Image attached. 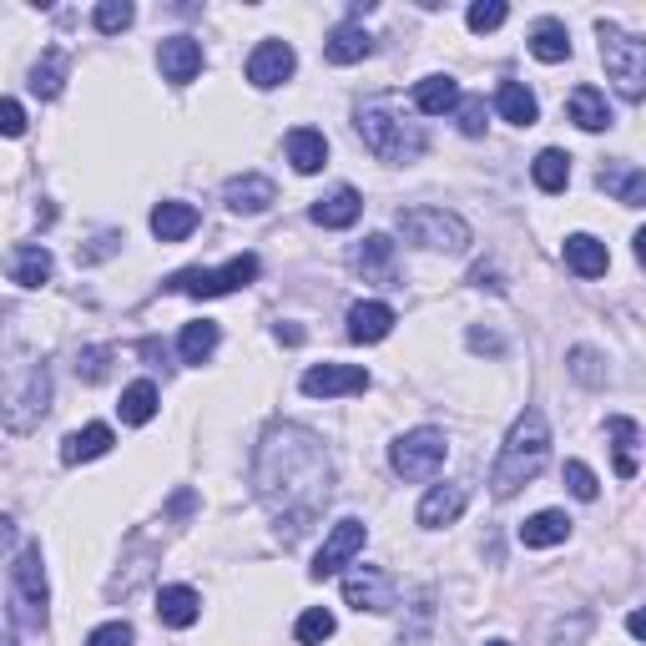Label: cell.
<instances>
[{
  "label": "cell",
  "mask_w": 646,
  "mask_h": 646,
  "mask_svg": "<svg viewBox=\"0 0 646 646\" xmlns=\"http://www.w3.org/2000/svg\"><path fill=\"white\" fill-rule=\"evenodd\" d=\"M364 540H369V530H364V520H338L334 530H329V540H323V551L313 556V581H329V575L338 571V566H348L354 556L364 551Z\"/></svg>",
  "instance_id": "30bf717a"
},
{
  "label": "cell",
  "mask_w": 646,
  "mask_h": 646,
  "mask_svg": "<svg viewBox=\"0 0 646 646\" xmlns=\"http://www.w3.org/2000/svg\"><path fill=\"white\" fill-rule=\"evenodd\" d=\"M293 636H299V646H323L329 636H334V611L309 606L299 616V626H293Z\"/></svg>",
  "instance_id": "8d00e7d4"
},
{
  "label": "cell",
  "mask_w": 646,
  "mask_h": 646,
  "mask_svg": "<svg viewBox=\"0 0 646 646\" xmlns=\"http://www.w3.org/2000/svg\"><path fill=\"white\" fill-rule=\"evenodd\" d=\"M91 21H96V31H101V36H121V31L137 21V11L127 6V0H101Z\"/></svg>",
  "instance_id": "74e56055"
},
{
  "label": "cell",
  "mask_w": 646,
  "mask_h": 646,
  "mask_svg": "<svg viewBox=\"0 0 646 646\" xmlns=\"http://www.w3.org/2000/svg\"><path fill=\"white\" fill-rule=\"evenodd\" d=\"M11 278H15L21 288L51 283V252L41 248V243H21V248L11 252Z\"/></svg>",
  "instance_id": "83f0119b"
},
{
  "label": "cell",
  "mask_w": 646,
  "mask_h": 646,
  "mask_svg": "<svg viewBox=\"0 0 646 646\" xmlns=\"http://www.w3.org/2000/svg\"><path fill=\"white\" fill-rule=\"evenodd\" d=\"M606 430H611V440H616V475L622 480H632L636 475V440H642V430H636V419H626V414H611L606 419Z\"/></svg>",
  "instance_id": "836d02e7"
},
{
  "label": "cell",
  "mask_w": 646,
  "mask_h": 646,
  "mask_svg": "<svg viewBox=\"0 0 646 646\" xmlns=\"http://www.w3.org/2000/svg\"><path fill=\"white\" fill-rule=\"evenodd\" d=\"M283 147H288V162H293V172H303V177L323 172V162H329V142H323V132H313V127H293Z\"/></svg>",
  "instance_id": "603a6c76"
},
{
  "label": "cell",
  "mask_w": 646,
  "mask_h": 646,
  "mask_svg": "<svg viewBox=\"0 0 646 646\" xmlns=\"http://www.w3.org/2000/svg\"><path fill=\"white\" fill-rule=\"evenodd\" d=\"M389 258H395V243L384 238V233L364 238V243H359V252H354V263H359L364 273H384V268H389Z\"/></svg>",
  "instance_id": "f35d334b"
},
{
  "label": "cell",
  "mask_w": 646,
  "mask_h": 646,
  "mask_svg": "<svg viewBox=\"0 0 646 646\" xmlns=\"http://www.w3.org/2000/svg\"><path fill=\"white\" fill-rule=\"evenodd\" d=\"M157 616H162V626L182 632V626H192L197 616H203V596H197L192 586H162L157 591Z\"/></svg>",
  "instance_id": "ffe728a7"
},
{
  "label": "cell",
  "mask_w": 646,
  "mask_h": 646,
  "mask_svg": "<svg viewBox=\"0 0 646 646\" xmlns=\"http://www.w3.org/2000/svg\"><path fill=\"white\" fill-rule=\"evenodd\" d=\"M364 213V197L354 187H334L329 197H319V203L309 207V217L319 223V228H354Z\"/></svg>",
  "instance_id": "e0dca14e"
},
{
  "label": "cell",
  "mask_w": 646,
  "mask_h": 646,
  "mask_svg": "<svg viewBox=\"0 0 646 646\" xmlns=\"http://www.w3.org/2000/svg\"><path fill=\"white\" fill-rule=\"evenodd\" d=\"M485 646H510V642H485Z\"/></svg>",
  "instance_id": "816d5d0a"
},
{
  "label": "cell",
  "mask_w": 646,
  "mask_h": 646,
  "mask_svg": "<svg viewBox=\"0 0 646 646\" xmlns=\"http://www.w3.org/2000/svg\"><path fill=\"white\" fill-rule=\"evenodd\" d=\"M566 536H571V515L566 510H540V515H530L526 526H520V546H530V551L561 546Z\"/></svg>",
  "instance_id": "d4e9b609"
},
{
  "label": "cell",
  "mask_w": 646,
  "mask_h": 646,
  "mask_svg": "<svg viewBox=\"0 0 646 646\" xmlns=\"http://www.w3.org/2000/svg\"><path fill=\"white\" fill-rule=\"evenodd\" d=\"M258 273H263V263H258L252 252H238L228 268H187V273H177L168 288L187 293V299H223V293H238V288H248Z\"/></svg>",
  "instance_id": "8992f818"
},
{
  "label": "cell",
  "mask_w": 646,
  "mask_h": 646,
  "mask_svg": "<svg viewBox=\"0 0 646 646\" xmlns=\"http://www.w3.org/2000/svg\"><path fill=\"white\" fill-rule=\"evenodd\" d=\"M505 0H475V6H470V31H480V36H485V31H495V25H505Z\"/></svg>",
  "instance_id": "ab89813d"
},
{
  "label": "cell",
  "mask_w": 646,
  "mask_h": 646,
  "mask_svg": "<svg viewBox=\"0 0 646 646\" xmlns=\"http://www.w3.org/2000/svg\"><path fill=\"white\" fill-rule=\"evenodd\" d=\"M566 117H571L581 132H606L611 127V107L596 86H575V91L566 96Z\"/></svg>",
  "instance_id": "44dd1931"
},
{
  "label": "cell",
  "mask_w": 646,
  "mask_h": 646,
  "mask_svg": "<svg viewBox=\"0 0 646 646\" xmlns=\"http://www.w3.org/2000/svg\"><path fill=\"white\" fill-rule=\"evenodd\" d=\"M470 348H475V354H500V338L495 334H485V329H470Z\"/></svg>",
  "instance_id": "7dc6e473"
},
{
  "label": "cell",
  "mask_w": 646,
  "mask_h": 646,
  "mask_svg": "<svg viewBox=\"0 0 646 646\" xmlns=\"http://www.w3.org/2000/svg\"><path fill=\"white\" fill-rule=\"evenodd\" d=\"M359 137L374 157H384V162H414V157L424 152V132L409 127L405 117H395L389 107H364L359 111Z\"/></svg>",
  "instance_id": "3957f363"
},
{
  "label": "cell",
  "mask_w": 646,
  "mask_h": 646,
  "mask_svg": "<svg viewBox=\"0 0 646 646\" xmlns=\"http://www.w3.org/2000/svg\"><path fill=\"white\" fill-rule=\"evenodd\" d=\"M566 485H571L575 500H596V475H591V465H581V460L566 465Z\"/></svg>",
  "instance_id": "b9f144b4"
},
{
  "label": "cell",
  "mask_w": 646,
  "mask_h": 646,
  "mask_svg": "<svg viewBox=\"0 0 646 646\" xmlns=\"http://www.w3.org/2000/svg\"><path fill=\"white\" fill-rule=\"evenodd\" d=\"M571 374L581 384H591V389H601V384H606V374H601V359L591 354V348H571Z\"/></svg>",
  "instance_id": "60d3db41"
},
{
  "label": "cell",
  "mask_w": 646,
  "mask_h": 646,
  "mask_svg": "<svg viewBox=\"0 0 646 646\" xmlns=\"http://www.w3.org/2000/svg\"><path fill=\"white\" fill-rule=\"evenodd\" d=\"M293 66H299V56H293L288 41H263V46L248 56V82L258 86V91H273V86H283L288 76H293Z\"/></svg>",
  "instance_id": "4fadbf2b"
},
{
  "label": "cell",
  "mask_w": 646,
  "mask_h": 646,
  "mask_svg": "<svg viewBox=\"0 0 646 646\" xmlns=\"http://www.w3.org/2000/svg\"><path fill=\"white\" fill-rule=\"evenodd\" d=\"M0 646H15V622L6 606H0Z\"/></svg>",
  "instance_id": "c3c4849f"
},
{
  "label": "cell",
  "mask_w": 646,
  "mask_h": 646,
  "mask_svg": "<svg viewBox=\"0 0 646 646\" xmlns=\"http://www.w3.org/2000/svg\"><path fill=\"white\" fill-rule=\"evenodd\" d=\"M117 444V434H111V424H86V430L66 434V444H61V460L66 465H86V460H101Z\"/></svg>",
  "instance_id": "cb8c5ba5"
},
{
  "label": "cell",
  "mask_w": 646,
  "mask_h": 646,
  "mask_svg": "<svg viewBox=\"0 0 646 646\" xmlns=\"http://www.w3.org/2000/svg\"><path fill=\"white\" fill-rule=\"evenodd\" d=\"M546 460H551V424H546L540 409H526V414L510 424V434H505V444H500V460H495V470H491L495 500H510L520 485H530V480L546 470Z\"/></svg>",
  "instance_id": "7a4b0ae2"
},
{
  "label": "cell",
  "mask_w": 646,
  "mask_h": 646,
  "mask_svg": "<svg viewBox=\"0 0 646 646\" xmlns=\"http://www.w3.org/2000/svg\"><path fill=\"white\" fill-rule=\"evenodd\" d=\"M601 187L616 192L626 207H642L646 203V172L642 168H622V172H601Z\"/></svg>",
  "instance_id": "d590c367"
},
{
  "label": "cell",
  "mask_w": 646,
  "mask_h": 646,
  "mask_svg": "<svg viewBox=\"0 0 646 646\" xmlns=\"http://www.w3.org/2000/svg\"><path fill=\"white\" fill-rule=\"evenodd\" d=\"M626 632H632L636 642H642V636H646V616H642V611H632V616H626Z\"/></svg>",
  "instance_id": "681fc988"
},
{
  "label": "cell",
  "mask_w": 646,
  "mask_h": 646,
  "mask_svg": "<svg viewBox=\"0 0 646 646\" xmlns=\"http://www.w3.org/2000/svg\"><path fill=\"white\" fill-rule=\"evenodd\" d=\"M530 177H536V187L540 192H566V182H571V157L566 152H556V147H546V152L530 162Z\"/></svg>",
  "instance_id": "1f68e13d"
},
{
  "label": "cell",
  "mask_w": 646,
  "mask_h": 646,
  "mask_svg": "<svg viewBox=\"0 0 646 646\" xmlns=\"http://www.w3.org/2000/svg\"><path fill=\"white\" fill-rule=\"evenodd\" d=\"M157 61H162V76H168L172 86H187L192 76L203 72V46L192 36H168L162 51H157Z\"/></svg>",
  "instance_id": "2e32d148"
},
{
  "label": "cell",
  "mask_w": 646,
  "mask_h": 646,
  "mask_svg": "<svg viewBox=\"0 0 646 646\" xmlns=\"http://www.w3.org/2000/svg\"><path fill=\"white\" fill-rule=\"evenodd\" d=\"M444 460H450V440L440 430H409L389 444V465L405 480H430Z\"/></svg>",
  "instance_id": "52a82bcc"
},
{
  "label": "cell",
  "mask_w": 646,
  "mask_h": 646,
  "mask_svg": "<svg viewBox=\"0 0 646 646\" xmlns=\"http://www.w3.org/2000/svg\"><path fill=\"white\" fill-rule=\"evenodd\" d=\"M0 137H25V111L11 96H0Z\"/></svg>",
  "instance_id": "ee69618b"
},
{
  "label": "cell",
  "mask_w": 646,
  "mask_h": 646,
  "mask_svg": "<svg viewBox=\"0 0 646 646\" xmlns=\"http://www.w3.org/2000/svg\"><path fill=\"white\" fill-rule=\"evenodd\" d=\"M344 601L354 611H389L395 606V581L379 566H354L344 575Z\"/></svg>",
  "instance_id": "7c38bea8"
},
{
  "label": "cell",
  "mask_w": 646,
  "mask_h": 646,
  "mask_svg": "<svg viewBox=\"0 0 646 646\" xmlns=\"http://www.w3.org/2000/svg\"><path fill=\"white\" fill-rule=\"evenodd\" d=\"M217 323H187L182 329V338H177V348H182V364H203V359H213V348H217Z\"/></svg>",
  "instance_id": "e575fe53"
},
{
  "label": "cell",
  "mask_w": 646,
  "mask_h": 646,
  "mask_svg": "<svg viewBox=\"0 0 646 646\" xmlns=\"http://www.w3.org/2000/svg\"><path fill=\"white\" fill-rule=\"evenodd\" d=\"M76 369H82L86 374V379H101V374H107V348H86V354H82V364H76Z\"/></svg>",
  "instance_id": "bcb514c9"
},
{
  "label": "cell",
  "mask_w": 646,
  "mask_h": 646,
  "mask_svg": "<svg viewBox=\"0 0 646 646\" xmlns=\"http://www.w3.org/2000/svg\"><path fill=\"white\" fill-rule=\"evenodd\" d=\"M470 505V491L465 485H434L424 500H419V526L424 530H440V526H455L460 515Z\"/></svg>",
  "instance_id": "9a60e30c"
},
{
  "label": "cell",
  "mask_w": 646,
  "mask_h": 646,
  "mask_svg": "<svg viewBox=\"0 0 646 646\" xmlns=\"http://www.w3.org/2000/svg\"><path fill=\"white\" fill-rule=\"evenodd\" d=\"M46 399H51V374H46V364H36V369H25V389H21V395H6L0 419H6L15 434H25L41 414H46Z\"/></svg>",
  "instance_id": "9c48e42d"
},
{
  "label": "cell",
  "mask_w": 646,
  "mask_h": 646,
  "mask_svg": "<svg viewBox=\"0 0 646 646\" xmlns=\"http://www.w3.org/2000/svg\"><path fill=\"white\" fill-rule=\"evenodd\" d=\"M414 107L424 111V117H444V111H455L460 107L455 76H424V82L414 86Z\"/></svg>",
  "instance_id": "4316f807"
},
{
  "label": "cell",
  "mask_w": 646,
  "mask_h": 646,
  "mask_svg": "<svg viewBox=\"0 0 646 646\" xmlns=\"http://www.w3.org/2000/svg\"><path fill=\"white\" fill-rule=\"evenodd\" d=\"M252 485H258V500L273 510L278 530L288 526V540H299L334 495V465L323 455L319 434L299 424H273L258 444Z\"/></svg>",
  "instance_id": "6da1fadb"
},
{
  "label": "cell",
  "mask_w": 646,
  "mask_h": 646,
  "mask_svg": "<svg viewBox=\"0 0 646 646\" xmlns=\"http://www.w3.org/2000/svg\"><path fill=\"white\" fill-rule=\"evenodd\" d=\"M192 228H197V207H192V203H157L152 207L157 243H182Z\"/></svg>",
  "instance_id": "484cf974"
},
{
  "label": "cell",
  "mask_w": 646,
  "mask_h": 646,
  "mask_svg": "<svg viewBox=\"0 0 646 646\" xmlns=\"http://www.w3.org/2000/svg\"><path fill=\"white\" fill-rule=\"evenodd\" d=\"M15 575V596L25 606V622L31 626H46V606H51V586H46V571H41V546H25L11 566Z\"/></svg>",
  "instance_id": "ba28073f"
},
{
  "label": "cell",
  "mask_w": 646,
  "mask_h": 646,
  "mask_svg": "<svg viewBox=\"0 0 646 646\" xmlns=\"http://www.w3.org/2000/svg\"><path fill=\"white\" fill-rule=\"evenodd\" d=\"M495 107H500V117L515 121V127H530V121L540 117L530 86H520V82H500V91H495Z\"/></svg>",
  "instance_id": "f546056e"
},
{
  "label": "cell",
  "mask_w": 646,
  "mask_h": 646,
  "mask_svg": "<svg viewBox=\"0 0 646 646\" xmlns=\"http://www.w3.org/2000/svg\"><path fill=\"white\" fill-rule=\"evenodd\" d=\"M369 389V369L359 364H313L303 374V395L309 399H338V395H364Z\"/></svg>",
  "instance_id": "8fae6325"
},
{
  "label": "cell",
  "mask_w": 646,
  "mask_h": 646,
  "mask_svg": "<svg viewBox=\"0 0 646 646\" xmlns=\"http://www.w3.org/2000/svg\"><path fill=\"white\" fill-rule=\"evenodd\" d=\"M86 646H132V626H127V622L96 626V632L86 636Z\"/></svg>",
  "instance_id": "7bdbcfd3"
},
{
  "label": "cell",
  "mask_w": 646,
  "mask_h": 646,
  "mask_svg": "<svg viewBox=\"0 0 646 646\" xmlns=\"http://www.w3.org/2000/svg\"><path fill=\"white\" fill-rule=\"evenodd\" d=\"M566 268H571L575 278H601L611 268L606 243H596L591 233H571V238H566Z\"/></svg>",
  "instance_id": "7402d4cb"
},
{
  "label": "cell",
  "mask_w": 646,
  "mask_h": 646,
  "mask_svg": "<svg viewBox=\"0 0 646 646\" xmlns=\"http://www.w3.org/2000/svg\"><path fill=\"white\" fill-rule=\"evenodd\" d=\"M601 61H606V76L616 82V91L626 101H642L646 91V46L616 25H601Z\"/></svg>",
  "instance_id": "5b68a950"
},
{
  "label": "cell",
  "mask_w": 646,
  "mask_h": 646,
  "mask_svg": "<svg viewBox=\"0 0 646 646\" xmlns=\"http://www.w3.org/2000/svg\"><path fill=\"white\" fill-rule=\"evenodd\" d=\"M278 197L273 177H258V172H243V177H233L228 187H223V203H228V213H243V217H258L268 213Z\"/></svg>",
  "instance_id": "5bb4252c"
},
{
  "label": "cell",
  "mask_w": 646,
  "mask_h": 646,
  "mask_svg": "<svg viewBox=\"0 0 646 646\" xmlns=\"http://www.w3.org/2000/svg\"><path fill=\"white\" fill-rule=\"evenodd\" d=\"M278 338H283V344H303V329H293V323H278Z\"/></svg>",
  "instance_id": "f907efd6"
},
{
  "label": "cell",
  "mask_w": 646,
  "mask_h": 646,
  "mask_svg": "<svg viewBox=\"0 0 646 646\" xmlns=\"http://www.w3.org/2000/svg\"><path fill=\"white\" fill-rule=\"evenodd\" d=\"M395 309L389 303H354L348 309V338L354 344H379V338L395 334Z\"/></svg>",
  "instance_id": "ac0fdd59"
},
{
  "label": "cell",
  "mask_w": 646,
  "mask_h": 646,
  "mask_svg": "<svg viewBox=\"0 0 646 646\" xmlns=\"http://www.w3.org/2000/svg\"><path fill=\"white\" fill-rule=\"evenodd\" d=\"M399 233L414 248H434V252L470 248V223L460 213H444V207H409V213H399Z\"/></svg>",
  "instance_id": "277c9868"
},
{
  "label": "cell",
  "mask_w": 646,
  "mask_h": 646,
  "mask_svg": "<svg viewBox=\"0 0 646 646\" xmlns=\"http://www.w3.org/2000/svg\"><path fill=\"white\" fill-rule=\"evenodd\" d=\"M369 51H374V36L364 31V25H354V21L334 25V31H329V41H323V56L334 61V66H354V61H364Z\"/></svg>",
  "instance_id": "d6986e66"
},
{
  "label": "cell",
  "mask_w": 646,
  "mask_h": 646,
  "mask_svg": "<svg viewBox=\"0 0 646 646\" xmlns=\"http://www.w3.org/2000/svg\"><path fill=\"white\" fill-rule=\"evenodd\" d=\"M460 132H465V137H480V132H485V101H480V96L460 101Z\"/></svg>",
  "instance_id": "f6af8a7d"
},
{
  "label": "cell",
  "mask_w": 646,
  "mask_h": 646,
  "mask_svg": "<svg viewBox=\"0 0 646 646\" xmlns=\"http://www.w3.org/2000/svg\"><path fill=\"white\" fill-rule=\"evenodd\" d=\"M121 424H147L157 414V384L152 379H137L121 389V405H117Z\"/></svg>",
  "instance_id": "d6a6232c"
},
{
  "label": "cell",
  "mask_w": 646,
  "mask_h": 646,
  "mask_svg": "<svg viewBox=\"0 0 646 646\" xmlns=\"http://www.w3.org/2000/svg\"><path fill=\"white\" fill-rule=\"evenodd\" d=\"M61 86H66V51L51 46V51H41L36 72H31V91H36L41 101H56Z\"/></svg>",
  "instance_id": "4dcf8cb0"
},
{
  "label": "cell",
  "mask_w": 646,
  "mask_h": 646,
  "mask_svg": "<svg viewBox=\"0 0 646 646\" xmlns=\"http://www.w3.org/2000/svg\"><path fill=\"white\" fill-rule=\"evenodd\" d=\"M530 56L546 61V66L571 56V31H566V21H551V15H546V21L530 31Z\"/></svg>",
  "instance_id": "f1b7e54d"
}]
</instances>
